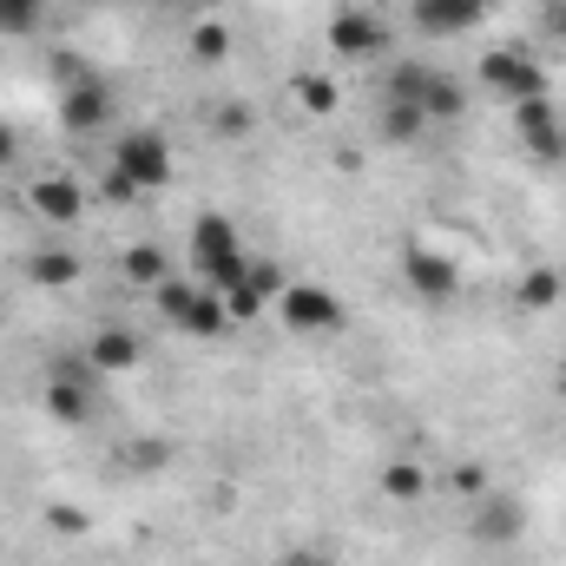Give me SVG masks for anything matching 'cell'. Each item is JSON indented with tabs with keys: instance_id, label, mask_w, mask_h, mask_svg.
I'll return each mask as SVG.
<instances>
[{
	"instance_id": "cell-7",
	"label": "cell",
	"mask_w": 566,
	"mask_h": 566,
	"mask_svg": "<svg viewBox=\"0 0 566 566\" xmlns=\"http://www.w3.org/2000/svg\"><path fill=\"white\" fill-rule=\"evenodd\" d=\"M60 126L66 133H106L113 126V93L93 80V73H80V80H66V99H60Z\"/></svg>"
},
{
	"instance_id": "cell-26",
	"label": "cell",
	"mask_w": 566,
	"mask_h": 566,
	"mask_svg": "<svg viewBox=\"0 0 566 566\" xmlns=\"http://www.w3.org/2000/svg\"><path fill=\"white\" fill-rule=\"evenodd\" d=\"M40 27V0H0V33H27Z\"/></svg>"
},
{
	"instance_id": "cell-4",
	"label": "cell",
	"mask_w": 566,
	"mask_h": 566,
	"mask_svg": "<svg viewBox=\"0 0 566 566\" xmlns=\"http://www.w3.org/2000/svg\"><path fill=\"white\" fill-rule=\"evenodd\" d=\"M93 382H99L93 363H53L46 369V409H53V422H66V428L93 422Z\"/></svg>"
},
{
	"instance_id": "cell-6",
	"label": "cell",
	"mask_w": 566,
	"mask_h": 566,
	"mask_svg": "<svg viewBox=\"0 0 566 566\" xmlns=\"http://www.w3.org/2000/svg\"><path fill=\"white\" fill-rule=\"evenodd\" d=\"M481 86L521 106V99H541V93H547V73H541L527 53H514V46H494V53L481 60Z\"/></svg>"
},
{
	"instance_id": "cell-19",
	"label": "cell",
	"mask_w": 566,
	"mask_h": 566,
	"mask_svg": "<svg viewBox=\"0 0 566 566\" xmlns=\"http://www.w3.org/2000/svg\"><path fill=\"white\" fill-rule=\"evenodd\" d=\"M296 106H303L310 119H329V113H336V80H329V73H296Z\"/></svg>"
},
{
	"instance_id": "cell-30",
	"label": "cell",
	"mask_w": 566,
	"mask_h": 566,
	"mask_svg": "<svg viewBox=\"0 0 566 566\" xmlns=\"http://www.w3.org/2000/svg\"><path fill=\"white\" fill-rule=\"evenodd\" d=\"M547 27H554V33L566 40V0H554V7H547Z\"/></svg>"
},
{
	"instance_id": "cell-21",
	"label": "cell",
	"mask_w": 566,
	"mask_h": 566,
	"mask_svg": "<svg viewBox=\"0 0 566 566\" xmlns=\"http://www.w3.org/2000/svg\"><path fill=\"white\" fill-rule=\"evenodd\" d=\"M119 271H126V283H151V290L171 277V264H165V251H158V244H133Z\"/></svg>"
},
{
	"instance_id": "cell-22",
	"label": "cell",
	"mask_w": 566,
	"mask_h": 566,
	"mask_svg": "<svg viewBox=\"0 0 566 566\" xmlns=\"http://www.w3.org/2000/svg\"><path fill=\"white\" fill-rule=\"evenodd\" d=\"M382 494H389V501H422L428 474L416 468V461H389V468H382Z\"/></svg>"
},
{
	"instance_id": "cell-24",
	"label": "cell",
	"mask_w": 566,
	"mask_h": 566,
	"mask_svg": "<svg viewBox=\"0 0 566 566\" xmlns=\"http://www.w3.org/2000/svg\"><path fill=\"white\" fill-rule=\"evenodd\" d=\"M218 139H251L258 133V113L244 106V99H231V106H218V126H211Z\"/></svg>"
},
{
	"instance_id": "cell-18",
	"label": "cell",
	"mask_w": 566,
	"mask_h": 566,
	"mask_svg": "<svg viewBox=\"0 0 566 566\" xmlns=\"http://www.w3.org/2000/svg\"><path fill=\"white\" fill-rule=\"evenodd\" d=\"M382 139L389 145H416L428 133V119H422V106H409V99H382Z\"/></svg>"
},
{
	"instance_id": "cell-23",
	"label": "cell",
	"mask_w": 566,
	"mask_h": 566,
	"mask_svg": "<svg viewBox=\"0 0 566 566\" xmlns=\"http://www.w3.org/2000/svg\"><path fill=\"white\" fill-rule=\"evenodd\" d=\"M422 86H428V66L402 60V66L389 73V93H382V99H409V106H422ZM422 119H428V113H422Z\"/></svg>"
},
{
	"instance_id": "cell-10",
	"label": "cell",
	"mask_w": 566,
	"mask_h": 566,
	"mask_svg": "<svg viewBox=\"0 0 566 566\" xmlns=\"http://www.w3.org/2000/svg\"><path fill=\"white\" fill-rule=\"evenodd\" d=\"M27 211H33L40 224H80V211H86V191H80V178H66V171H46V178H33V185H27Z\"/></svg>"
},
{
	"instance_id": "cell-5",
	"label": "cell",
	"mask_w": 566,
	"mask_h": 566,
	"mask_svg": "<svg viewBox=\"0 0 566 566\" xmlns=\"http://www.w3.org/2000/svg\"><path fill=\"white\" fill-rule=\"evenodd\" d=\"M468 527H474V541H488V547H514V541L527 534V501L507 494V488H488V494H474Z\"/></svg>"
},
{
	"instance_id": "cell-9",
	"label": "cell",
	"mask_w": 566,
	"mask_h": 566,
	"mask_svg": "<svg viewBox=\"0 0 566 566\" xmlns=\"http://www.w3.org/2000/svg\"><path fill=\"white\" fill-rule=\"evenodd\" d=\"M382 46H389V27H382L376 13L343 7V13L329 20V53H336V60H376Z\"/></svg>"
},
{
	"instance_id": "cell-31",
	"label": "cell",
	"mask_w": 566,
	"mask_h": 566,
	"mask_svg": "<svg viewBox=\"0 0 566 566\" xmlns=\"http://www.w3.org/2000/svg\"><path fill=\"white\" fill-rule=\"evenodd\" d=\"M283 566H329V560H316V554H290Z\"/></svg>"
},
{
	"instance_id": "cell-27",
	"label": "cell",
	"mask_w": 566,
	"mask_h": 566,
	"mask_svg": "<svg viewBox=\"0 0 566 566\" xmlns=\"http://www.w3.org/2000/svg\"><path fill=\"white\" fill-rule=\"evenodd\" d=\"M448 481H454V488H461V494H468V501H474V494H488V488H494V481H488V474H481V468H454V474H448Z\"/></svg>"
},
{
	"instance_id": "cell-29",
	"label": "cell",
	"mask_w": 566,
	"mask_h": 566,
	"mask_svg": "<svg viewBox=\"0 0 566 566\" xmlns=\"http://www.w3.org/2000/svg\"><path fill=\"white\" fill-rule=\"evenodd\" d=\"M20 165V126H0V171Z\"/></svg>"
},
{
	"instance_id": "cell-13",
	"label": "cell",
	"mask_w": 566,
	"mask_h": 566,
	"mask_svg": "<svg viewBox=\"0 0 566 566\" xmlns=\"http://www.w3.org/2000/svg\"><path fill=\"white\" fill-rule=\"evenodd\" d=\"M139 356H145V343L126 323H106V329H93V343H86V363H93L99 376H133Z\"/></svg>"
},
{
	"instance_id": "cell-25",
	"label": "cell",
	"mask_w": 566,
	"mask_h": 566,
	"mask_svg": "<svg viewBox=\"0 0 566 566\" xmlns=\"http://www.w3.org/2000/svg\"><path fill=\"white\" fill-rule=\"evenodd\" d=\"M158 316H171V323H185V310H191V296H198V283H178V277H165L158 290Z\"/></svg>"
},
{
	"instance_id": "cell-3",
	"label": "cell",
	"mask_w": 566,
	"mask_h": 566,
	"mask_svg": "<svg viewBox=\"0 0 566 566\" xmlns=\"http://www.w3.org/2000/svg\"><path fill=\"white\" fill-rule=\"evenodd\" d=\"M277 316H283V329H290V336H336V329L349 323L343 296H336V290H323V283H283Z\"/></svg>"
},
{
	"instance_id": "cell-20",
	"label": "cell",
	"mask_w": 566,
	"mask_h": 566,
	"mask_svg": "<svg viewBox=\"0 0 566 566\" xmlns=\"http://www.w3.org/2000/svg\"><path fill=\"white\" fill-rule=\"evenodd\" d=\"M560 290H566V277L541 264V271H527V277H521L514 296H521V310H554V303H560Z\"/></svg>"
},
{
	"instance_id": "cell-16",
	"label": "cell",
	"mask_w": 566,
	"mask_h": 566,
	"mask_svg": "<svg viewBox=\"0 0 566 566\" xmlns=\"http://www.w3.org/2000/svg\"><path fill=\"white\" fill-rule=\"evenodd\" d=\"M422 113H428V119H441V126H454V119L468 113V93H461V86H454L448 73H434V66H428V86H422Z\"/></svg>"
},
{
	"instance_id": "cell-17",
	"label": "cell",
	"mask_w": 566,
	"mask_h": 566,
	"mask_svg": "<svg viewBox=\"0 0 566 566\" xmlns=\"http://www.w3.org/2000/svg\"><path fill=\"white\" fill-rule=\"evenodd\" d=\"M27 283L66 290V283H80V258H73V251H33V258H27Z\"/></svg>"
},
{
	"instance_id": "cell-1",
	"label": "cell",
	"mask_w": 566,
	"mask_h": 566,
	"mask_svg": "<svg viewBox=\"0 0 566 566\" xmlns=\"http://www.w3.org/2000/svg\"><path fill=\"white\" fill-rule=\"evenodd\" d=\"M191 271L205 290H238L244 271H251V258H244V244H238V224L224 218V211H198L191 218Z\"/></svg>"
},
{
	"instance_id": "cell-12",
	"label": "cell",
	"mask_w": 566,
	"mask_h": 566,
	"mask_svg": "<svg viewBox=\"0 0 566 566\" xmlns=\"http://www.w3.org/2000/svg\"><path fill=\"white\" fill-rule=\"evenodd\" d=\"M409 20L434 40L441 33H474L488 20V0H409Z\"/></svg>"
},
{
	"instance_id": "cell-8",
	"label": "cell",
	"mask_w": 566,
	"mask_h": 566,
	"mask_svg": "<svg viewBox=\"0 0 566 566\" xmlns=\"http://www.w3.org/2000/svg\"><path fill=\"white\" fill-rule=\"evenodd\" d=\"M402 283L428 296V303H441V296H454V283H461V264L448 258V251H434V244H409L402 251Z\"/></svg>"
},
{
	"instance_id": "cell-11",
	"label": "cell",
	"mask_w": 566,
	"mask_h": 566,
	"mask_svg": "<svg viewBox=\"0 0 566 566\" xmlns=\"http://www.w3.org/2000/svg\"><path fill=\"white\" fill-rule=\"evenodd\" d=\"M514 133H521V145H527L534 158H566L560 113H554V99H547V93H541V99H521V106H514Z\"/></svg>"
},
{
	"instance_id": "cell-2",
	"label": "cell",
	"mask_w": 566,
	"mask_h": 566,
	"mask_svg": "<svg viewBox=\"0 0 566 566\" xmlns=\"http://www.w3.org/2000/svg\"><path fill=\"white\" fill-rule=\"evenodd\" d=\"M113 171H119L133 191H165V185L178 178V151H171L165 133L133 126V133H119V145H113Z\"/></svg>"
},
{
	"instance_id": "cell-28",
	"label": "cell",
	"mask_w": 566,
	"mask_h": 566,
	"mask_svg": "<svg viewBox=\"0 0 566 566\" xmlns=\"http://www.w3.org/2000/svg\"><path fill=\"white\" fill-rule=\"evenodd\" d=\"M46 521H53V527H60V534H86V514H80V507H53V514H46Z\"/></svg>"
},
{
	"instance_id": "cell-15",
	"label": "cell",
	"mask_w": 566,
	"mask_h": 566,
	"mask_svg": "<svg viewBox=\"0 0 566 566\" xmlns=\"http://www.w3.org/2000/svg\"><path fill=\"white\" fill-rule=\"evenodd\" d=\"M185 46H191L198 66H224V60H231V20H191Z\"/></svg>"
},
{
	"instance_id": "cell-14",
	"label": "cell",
	"mask_w": 566,
	"mask_h": 566,
	"mask_svg": "<svg viewBox=\"0 0 566 566\" xmlns=\"http://www.w3.org/2000/svg\"><path fill=\"white\" fill-rule=\"evenodd\" d=\"M178 329H185V336H205V343H211V336H224V329H231V310H224V296L198 283V296H191V310H185V323H178Z\"/></svg>"
}]
</instances>
